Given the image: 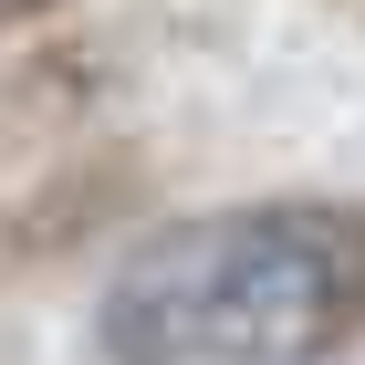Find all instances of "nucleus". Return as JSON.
<instances>
[{
	"mask_svg": "<svg viewBox=\"0 0 365 365\" xmlns=\"http://www.w3.org/2000/svg\"><path fill=\"white\" fill-rule=\"evenodd\" d=\"M365 334V209L240 198L146 230L115 261L94 344L105 365H324Z\"/></svg>",
	"mask_w": 365,
	"mask_h": 365,
	"instance_id": "nucleus-1",
	"label": "nucleus"
},
{
	"mask_svg": "<svg viewBox=\"0 0 365 365\" xmlns=\"http://www.w3.org/2000/svg\"><path fill=\"white\" fill-rule=\"evenodd\" d=\"M136 188V157H94V168H63L53 188L31 198V209H11V230H0V261L11 272H31V261H63L73 240H94V230L115 220V198Z\"/></svg>",
	"mask_w": 365,
	"mask_h": 365,
	"instance_id": "nucleus-2",
	"label": "nucleus"
},
{
	"mask_svg": "<svg viewBox=\"0 0 365 365\" xmlns=\"http://www.w3.org/2000/svg\"><path fill=\"white\" fill-rule=\"evenodd\" d=\"M73 0H0V42H21V31H42V21H63Z\"/></svg>",
	"mask_w": 365,
	"mask_h": 365,
	"instance_id": "nucleus-3",
	"label": "nucleus"
}]
</instances>
